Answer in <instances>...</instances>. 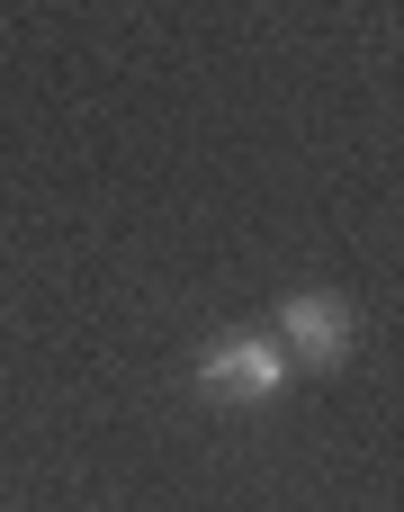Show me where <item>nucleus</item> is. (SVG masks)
<instances>
[{"label":"nucleus","mask_w":404,"mask_h":512,"mask_svg":"<svg viewBox=\"0 0 404 512\" xmlns=\"http://www.w3.org/2000/svg\"><path fill=\"white\" fill-rule=\"evenodd\" d=\"M279 378H288V351L270 333H216L198 351V387L216 405H261V396H279Z\"/></svg>","instance_id":"nucleus-1"},{"label":"nucleus","mask_w":404,"mask_h":512,"mask_svg":"<svg viewBox=\"0 0 404 512\" xmlns=\"http://www.w3.org/2000/svg\"><path fill=\"white\" fill-rule=\"evenodd\" d=\"M279 351H297V360H315V369L351 360V306H342L333 288L288 297V306H279Z\"/></svg>","instance_id":"nucleus-2"}]
</instances>
